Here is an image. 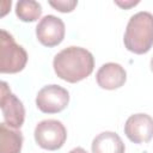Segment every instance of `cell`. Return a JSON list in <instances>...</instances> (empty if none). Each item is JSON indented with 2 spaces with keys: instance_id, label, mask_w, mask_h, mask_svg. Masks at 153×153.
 <instances>
[{
  "instance_id": "1",
  "label": "cell",
  "mask_w": 153,
  "mask_h": 153,
  "mask_svg": "<svg viewBox=\"0 0 153 153\" xmlns=\"http://www.w3.org/2000/svg\"><path fill=\"white\" fill-rule=\"evenodd\" d=\"M53 67L60 79L74 84L84 80L93 72L94 59L85 48L68 47L55 55Z\"/></svg>"
},
{
  "instance_id": "2",
  "label": "cell",
  "mask_w": 153,
  "mask_h": 153,
  "mask_svg": "<svg viewBox=\"0 0 153 153\" xmlns=\"http://www.w3.org/2000/svg\"><path fill=\"white\" fill-rule=\"evenodd\" d=\"M124 47L137 55L146 54L153 47V14L149 12H137L130 17L124 37Z\"/></svg>"
},
{
  "instance_id": "3",
  "label": "cell",
  "mask_w": 153,
  "mask_h": 153,
  "mask_svg": "<svg viewBox=\"0 0 153 153\" xmlns=\"http://www.w3.org/2000/svg\"><path fill=\"white\" fill-rule=\"evenodd\" d=\"M0 72L13 74L24 69L27 62L25 49L17 44L11 33L6 30L0 31Z\"/></svg>"
},
{
  "instance_id": "4",
  "label": "cell",
  "mask_w": 153,
  "mask_h": 153,
  "mask_svg": "<svg viewBox=\"0 0 153 153\" xmlns=\"http://www.w3.org/2000/svg\"><path fill=\"white\" fill-rule=\"evenodd\" d=\"M35 141L43 149L56 151L63 146L67 139V130L57 120H43L35 128Z\"/></svg>"
},
{
  "instance_id": "5",
  "label": "cell",
  "mask_w": 153,
  "mask_h": 153,
  "mask_svg": "<svg viewBox=\"0 0 153 153\" xmlns=\"http://www.w3.org/2000/svg\"><path fill=\"white\" fill-rule=\"evenodd\" d=\"M69 103L68 91L60 85H47L36 96V105L44 114H57L67 108Z\"/></svg>"
},
{
  "instance_id": "6",
  "label": "cell",
  "mask_w": 153,
  "mask_h": 153,
  "mask_svg": "<svg viewBox=\"0 0 153 153\" xmlns=\"http://www.w3.org/2000/svg\"><path fill=\"white\" fill-rule=\"evenodd\" d=\"M0 108L5 123L8 127L18 129L23 126L25 120L24 105L22 100H19L17 96L11 92L6 81H1L0 86Z\"/></svg>"
},
{
  "instance_id": "7",
  "label": "cell",
  "mask_w": 153,
  "mask_h": 153,
  "mask_svg": "<svg viewBox=\"0 0 153 153\" xmlns=\"http://www.w3.org/2000/svg\"><path fill=\"white\" fill-rule=\"evenodd\" d=\"M65 33H66L65 23L62 22L61 18L55 17L53 14H48L43 17L36 26L37 39L39 41L41 44L48 48L59 45L65 38Z\"/></svg>"
},
{
  "instance_id": "8",
  "label": "cell",
  "mask_w": 153,
  "mask_h": 153,
  "mask_svg": "<svg viewBox=\"0 0 153 153\" xmlns=\"http://www.w3.org/2000/svg\"><path fill=\"white\" fill-rule=\"evenodd\" d=\"M124 134L134 143L148 142L153 137V118L147 114H134L124 124Z\"/></svg>"
},
{
  "instance_id": "9",
  "label": "cell",
  "mask_w": 153,
  "mask_h": 153,
  "mask_svg": "<svg viewBox=\"0 0 153 153\" xmlns=\"http://www.w3.org/2000/svg\"><path fill=\"white\" fill-rule=\"evenodd\" d=\"M97 84L104 90H116L124 85L127 80L126 69L115 62L104 63L96 74Z\"/></svg>"
},
{
  "instance_id": "10",
  "label": "cell",
  "mask_w": 153,
  "mask_h": 153,
  "mask_svg": "<svg viewBox=\"0 0 153 153\" xmlns=\"http://www.w3.org/2000/svg\"><path fill=\"white\" fill-rule=\"evenodd\" d=\"M91 149L92 153H124L126 146L118 134L103 131L93 139Z\"/></svg>"
},
{
  "instance_id": "11",
  "label": "cell",
  "mask_w": 153,
  "mask_h": 153,
  "mask_svg": "<svg viewBox=\"0 0 153 153\" xmlns=\"http://www.w3.org/2000/svg\"><path fill=\"white\" fill-rule=\"evenodd\" d=\"M23 135L19 130L8 127L5 122L0 124V153H20Z\"/></svg>"
},
{
  "instance_id": "12",
  "label": "cell",
  "mask_w": 153,
  "mask_h": 153,
  "mask_svg": "<svg viewBox=\"0 0 153 153\" xmlns=\"http://www.w3.org/2000/svg\"><path fill=\"white\" fill-rule=\"evenodd\" d=\"M16 14L22 22H36L42 14V7L33 0H20L16 4Z\"/></svg>"
},
{
  "instance_id": "13",
  "label": "cell",
  "mask_w": 153,
  "mask_h": 153,
  "mask_svg": "<svg viewBox=\"0 0 153 153\" xmlns=\"http://www.w3.org/2000/svg\"><path fill=\"white\" fill-rule=\"evenodd\" d=\"M49 5L51 7H54L56 11H60L62 13H67V12H72L76 5L78 1L75 0H57V1H49Z\"/></svg>"
},
{
  "instance_id": "14",
  "label": "cell",
  "mask_w": 153,
  "mask_h": 153,
  "mask_svg": "<svg viewBox=\"0 0 153 153\" xmlns=\"http://www.w3.org/2000/svg\"><path fill=\"white\" fill-rule=\"evenodd\" d=\"M115 4L116 5H118V6H121L122 8H124V10H127V8H129V7H133V6H135V5H137L139 4V1H115Z\"/></svg>"
},
{
  "instance_id": "15",
  "label": "cell",
  "mask_w": 153,
  "mask_h": 153,
  "mask_svg": "<svg viewBox=\"0 0 153 153\" xmlns=\"http://www.w3.org/2000/svg\"><path fill=\"white\" fill-rule=\"evenodd\" d=\"M68 153H87L82 147H75V148H73V149H71Z\"/></svg>"
},
{
  "instance_id": "16",
  "label": "cell",
  "mask_w": 153,
  "mask_h": 153,
  "mask_svg": "<svg viewBox=\"0 0 153 153\" xmlns=\"http://www.w3.org/2000/svg\"><path fill=\"white\" fill-rule=\"evenodd\" d=\"M151 71L153 72V57L151 59Z\"/></svg>"
}]
</instances>
